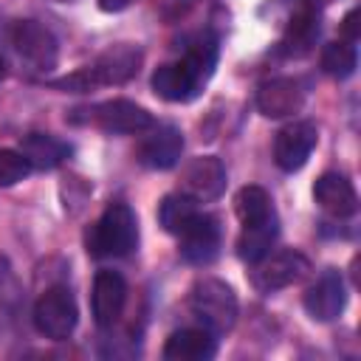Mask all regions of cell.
<instances>
[{"mask_svg": "<svg viewBox=\"0 0 361 361\" xmlns=\"http://www.w3.org/2000/svg\"><path fill=\"white\" fill-rule=\"evenodd\" d=\"M307 99V90L293 76H276L259 85L257 90V110L265 118H288L302 110Z\"/></svg>", "mask_w": 361, "mask_h": 361, "instance_id": "7c38bea8", "label": "cell"}, {"mask_svg": "<svg viewBox=\"0 0 361 361\" xmlns=\"http://www.w3.org/2000/svg\"><path fill=\"white\" fill-rule=\"evenodd\" d=\"M138 245V217L127 203H110L87 231V254L96 259L127 257Z\"/></svg>", "mask_w": 361, "mask_h": 361, "instance_id": "3957f363", "label": "cell"}, {"mask_svg": "<svg viewBox=\"0 0 361 361\" xmlns=\"http://www.w3.org/2000/svg\"><path fill=\"white\" fill-rule=\"evenodd\" d=\"M34 327L39 336L51 338V341H65L79 322V307L73 293L65 285H54L48 288L37 302H34Z\"/></svg>", "mask_w": 361, "mask_h": 361, "instance_id": "8992f818", "label": "cell"}, {"mask_svg": "<svg viewBox=\"0 0 361 361\" xmlns=\"http://www.w3.org/2000/svg\"><path fill=\"white\" fill-rule=\"evenodd\" d=\"M200 209H197V203L192 200V197H186L183 192H172V195H166L161 203H158V223L169 231V234H180L183 231V226L197 214Z\"/></svg>", "mask_w": 361, "mask_h": 361, "instance_id": "ffe728a7", "label": "cell"}, {"mask_svg": "<svg viewBox=\"0 0 361 361\" xmlns=\"http://www.w3.org/2000/svg\"><path fill=\"white\" fill-rule=\"evenodd\" d=\"M302 305L305 310L310 313V319L316 322H333L341 316L344 305H347V288H344V279L338 271L327 268L302 296Z\"/></svg>", "mask_w": 361, "mask_h": 361, "instance_id": "4fadbf2b", "label": "cell"}, {"mask_svg": "<svg viewBox=\"0 0 361 361\" xmlns=\"http://www.w3.org/2000/svg\"><path fill=\"white\" fill-rule=\"evenodd\" d=\"M8 42L14 48V54L23 59V65H28L31 71L48 73L56 68L59 59V45L56 37L37 20H17L8 31Z\"/></svg>", "mask_w": 361, "mask_h": 361, "instance_id": "52a82bcc", "label": "cell"}, {"mask_svg": "<svg viewBox=\"0 0 361 361\" xmlns=\"http://www.w3.org/2000/svg\"><path fill=\"white\" fill-rule=\"evenodd\" d=\"M310 271V259L296 251V248H282L276 254H265L262 259L254 262L251 271V282L259 293H276L293 282H299L305 274Z\"/></svg>", "mask_w": 361, "mask_h": 361, "instance_id": "ba28073f", "label": "cell"}, {"mask_svg": "<svg viewBox=\"0 0 361 361\" xmlns=\"http://www.w3.org/2000/svg\"><path fill=\"white\" fill-rule=\"evenodd\" d=\"M189 307L195 313V319L214 336H223L234 327L240 305H237V293L228 282L217 279V276H200L192 290H189Z\"/></svg>", "mask_w": 361, "mask_h": 361, "instance_id": "277c9868", "label": "cell"}, {"mask_svg": "<svg viewBox=\"0 0 361 361\" xmlns=\"http://www.w3.org/2000/svg\"><path fill=\"white\" fill-rule=\"evenodd\" d=\"M217 353V338L206 327H183L175 330L164 344L166 361H209Z\"/></svg>", "mask_w": 361, "mask_h": 361, "instance_id": "e0dca14e", "label": "cell"}, {"mask_svg": "<svg viewBox=\"0 0 361 361\" xmlns=\"http://www.w3.org/2000/svg\"><path fill=\"white\" fill-rule=\"evenodd\" d=\"M319 141V130L313 121H290L285 124L274 138V161L282 172H296L307 164L313 147Z\"/></svg>", "mask_w": 361, "mask_h": 361, "instance_id": "30bf717a", "label": "cell"}, {"mask_svg": "<svg viewBox=\"0 0 361 361\" xmlns=\"http://www.w3.org/2000/svg\"><path fill=\"white\" fill-rule=\"evenodd\" d=\"M141 68V51L133 45H116L104 54H99L90 65L54 79L51 87L62 90V93H90L96 87H107V85H124L130 82Z\"/></svg>", "mask_w": 361, "mask_h": 361, "instance_id": "7a4b0ae2", "label": "cell"}, {"mask_svg": "<svg viewBox=\"0 0 361 361\" xmlns=\"http://www.w3.org/2000/svg\"><path fill=\"white\" fill-rule=\"evenodd\" d=\"M79 113L85 116H71V121H87V124L102 127L104 133H118V135H135V133H147L149 127H155L152 113L130 99H107Z\"/></svg>", "mask_w": 361, "mask_h": 361, "instance_id": "5b68a950", "label": "cell"}, {"mask_svg": "<svg viewBox=\"0 0 361 361\" xmlns=\"http://www.w3.org/2000/svg\"><path fill=\"white\" fill-rule=\"evenodd\" d=\"M138 144V161L149 169H172L183 152V133L172 124H155Z\"/></svg>", "mask_w": 361, "mask_h": 361, "instance_id": "9a60e30c", "label": "cell"}, {"mask_svg": "<svg viewBox=\"0 0 361 361\" xmlns=\"http://www.w3.org/2000/svg\"><path fill=\"white\" fill-rule=\"evenodd\" d=\"M180 257L192 265H209L220 251V223L214 214L197 212L178 234Z\"/></svg>", "mask_w": 361, "mask_h": 361, "instance_id": "8fae6325", "label": "cell"}, {"mask_svg": "<svg viewBox=\"0 0 361 361\" xmlns=\"http://www.w3.org/2000/svg\"><path fill=\"white\" fill-rule=\"evenodd\" d=\"M135 0H99V8L102 11H107V14H116V11H124V8H130Z\"/></svg>", "mask_w": 361, "mask_h": 361, "instance_id": "d4e9b609", "label": "cell"}, {"mask_svg": "<svg viewBox=\"0 0 361 361\" xmlns=\"http://www.w3.org/2000/svg\"><path fill=\"white\" fill-rule=\"evenodd\" d=\"M316 37H319V20H316V14L313 11H299L290 20V25H288V31H285V37L279 42V51L285 56H305L313 48Z\"/></svg>", "mask_w": 361, "mask_h": 361, "instance_id": "d6986e66", "label": "cell"}, {"mask_svg": "<svg viewBox=\"0 0 361 361\" xmlns=\"http://www.w3.org/2000/svg\"><path fill=\"white\" fill-rule=\"evenodd\" d=\"M313 200L336 220L353 217L358 212V195L353 189V183L338 175V172H324L316 183H313Z\"/></svg>", "mask_w": 361, "mask_h": 361, "instance_id": "2e32d148", "label": "cell"}, {"mask_svg": "<svg viewBox=\"0 0 361 361\" xmlns=\"http://www.w3.org/2000/svg\"><path fill=\"white\" fill-rule=\"evenodd\" d=\"M341 39H347V42H358V11L353 8L347 17H344V23H341Z\"/></svg>", "mask_w": 361, "mask_h": 361, "instance_id": "cb8c5ba5", "label": "cell"}, {"mask_svg": "<svg viewBox=\"0 0 361 361\" xmlns=\"http://www.w3.org/2000/svg\"><path fill=\"white\" fill-rule=\"evenodd\" d=\"M355 65H358V51H355V42H347V39H336V42H327L324 51H322V71L336 76V79H347L355 73Z\"/></svg>", "mask_w": 361, "mask_h": 361, "instance_id": "44dd1931", "label": "cell"}, {"mask_svg": "<svg viewBox=\"0 0 361 361\" xmlns=\"http://www.w3.org/2000/svg\"><path fill=\"white\" fill-rule=\"evenodd\" d=\"M54 3H71V0H54Z\"/></svg>", "mask_w": 361, "mask_h": 361, "instance_id": "484cf974", "label": "cell"}, {"mask_svg": "<svg viewBox=\"0 0 361 361\" xmlns=\"http://www.w3.org/2000/svg\"><path fill=\"white\" fill-rule=\"evenodd\" d=\"M195 203L217 200L226 192V166L214 155H197L183 164L180 169V189Z\"/></svg>", "mask_w": 361, "mask_h": 361, "instance_id": "9c48e42d", "label": "cell"}, {"mask_svg": "<svg viewBox=\"0 0 361 361\" xmlns=\"http://www.w3.org/2000/svg\"><path fill=\"white\" fill-rule=\"evenodd\" d=\"M31 164L28 158L20 152V149H8L3 147L0 149V186H14L20 180H25L31 175Z\"/></svg>", "mask_w": 361, "mask_h": 361, "instance_id": "7402d4cb", "label": "cell"}, {"mask_svg": "<svg viewBox=\"0 0 361 361\" xmlns=\"http://www.w3.org/2000/svg\"><path fill=\"white\" fill-rule=\"evenodd\" d=\"M127 305V282L118 271H99L93 276V293H90V307L93 319L99 327H113Z\"/></svg>", "mask_w": 361, "mask_h": 361, "instance_id": "5bb4252c", "label": "cell"}, {"mask_svg": "<svg viewBox=\"0 0 361 361\" xmlns=\"http://www.w3.org/2000/svg\"><path fill=\"white\" fill-rule=\"evenodd\" d=\"M20 152L28 158V164L34 169H54L71 155V147L65 141L48 135V133H31L23 138Z\"/></svg>", "mask_w": 361, "mask_h": 361, "instance_id": "ac0fdd59", "label": "cell"}, {"mask_svg": "<svg viewBox=\"0 0 361 361\" xmlns=\"http://www.w3.org/2000/svg\"><path fill=\"white\" fill-rule=\"evenodd\" d=\"M217 65V37L200 34L180 59L161 65L152 73V90L164 102H192L212 79Z\"/></svg>", "mask_w": 361, "mask_h": 361, "instance_id": "6da1fadb", "label": "cell"}, {"mask_svg": "<svg viewBox=\"0 0 361 361\" xmlns=\"http://www.w3.org/2000/svg\"><path fill=\"white\" fill-rule=\"evenodd\" d=\"M17 296H20L17 276H14L11 265H8V259L0 257V299H3V302H11V299H17Z\"/></svg>", "mask_w": 361, "mask_h": 361, "instance_id": "603a6c76", "label": "cell"}]
</instances>
